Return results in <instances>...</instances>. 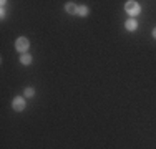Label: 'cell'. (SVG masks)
Listing matches in <instances>:
<instances>
[{"label": "cell", "instance_id": "obj_1", "mask_svg": "<svg viewBox=\"0 0 156 149\" xmlns=\"http://www.w3.org/2000/svg\"><path fill=\"white\" fill-rule=\"evenodd\" d=\"M125 10H126L129 15H138V13L141 12L140 5H138L136 2H133V0H128V2L125 3Z\"/></svg>", "mask_w": 156, "mask_h": 149}, {"label": "cell", "instance_id": "obj_2", "mask_svg": "<svg viewBox=\"0 0 156 149\" xmlns=\"http://www.w3.org/2000/svg\"><path fill=\"white\" fill-rule=\"evenodd\" d=\"M28 47H30V43H28V40L25 38V36H20V38H17V42H15V48L18 51H20L22 55L25 53V51L28 50Z\"/></svg>", "mask_w": 156, "mask_h": 149}, {"label": "cell", "instance_id": "obj_3", "mask_svg": "<svg viewBox=\"0 0 156 149\" xmlns=\"http://www.w3.org/2000/svg\"><path fill=\"white\" fill-rule=\"evenodd\" d=\"M25 106H27V104H25V99L20 98V96H18V98H15V99L12 101V108H13L15 111H23Z\"/></svg>", "mask_w": 156, "mask_h": 149}, {"label": "cell", "instance_id": "obj_4", "mask_svg": "<svg viewBox=\"0 0 156 149\" xmlns=\"http://www.w3.org/2000/svg\"><path fill=\"white\" fill-rule=\"evenodd\" d=\"M125 27H126V30H128V32H135V30L138 28V23H136L135 18H129V20H126Z\"/></svg>", "mask_w": 156, "mask_h": 149}, {"label": "cell", "instance_id": "obj_5", "mask_svg": "<svg viewBox=\"0 0 156 149\" xmlns=\"http://www.w3.org/2000/svg\"><path fill=\"white\" fill-rule=\"evenodd\" d=\"M65 10H66L68 13H72V15H76V13H78V7L75 5V3H72V2H70V3H66Z\"/></svg>", "mask_w": 156, "mask_h": 149}, {"label": "cell", "instance_id": "obj_6", "mask_svg": "<svg viewBox=\"0 0 156 149\" xmlns=\"http://www.w3.org/2000/svg\"><path fill=\"white\" fill-rule=\"evenodd\" d=\"M20 63H22V65H30V63H32V57L28 53H23L20 57Z\"/></svg>", "mask_w": 156, "mask_h": 149}, {"label": "cell", "instance_id": "obj_7", "mask_svg": "<svg viewBox=\"0 0 156 149\" xmlns=\"http://www.w3.org/2000/svg\"><path fill=\"white\" fill-rule=\"evenodd\" d=\"M78 15H80V17H87V15H88V9L85 5H80V7H78Z\"/></svg>", "mask_w": 156, "mask_h": 149}, {"label": "cell", "instance_id": "obj_8", "mask_svg": "<svg viewBox=\"0 0 156 149\" xmlns=\"http://www.w3.org/2000/svg\"><path fill=\"white\" fill-rule=\"evenodd\" d=\"M33 95H35V89H33V88H27V89H25V96H28V98H32Z\"/></svg>", "mask_w": 156, "mask_h": 149}, {"label": "cell", "instance_id": "obj_9", "mask_svg": "<svg viewBox=\"0 0 156 149\" xmlns=\"http://www.w3.org/2000/svg\"><path fill=\"white\" fill-rule=\"evenodd\" d=\"M153 36H154V38H156V28L153 30Z\"/></svg>", "mask_w": 156, "mask_h": 149}]
</instances>
